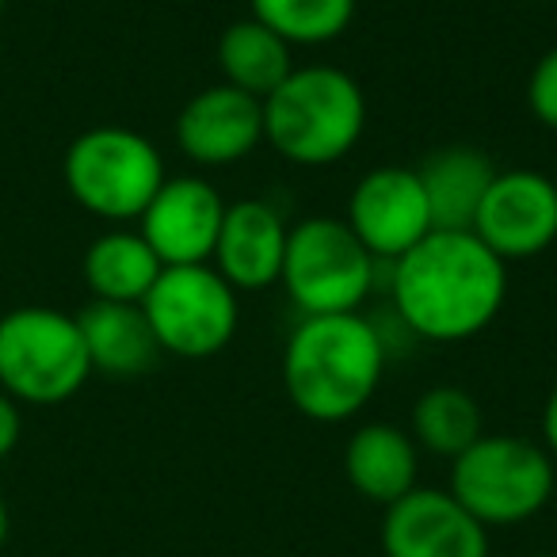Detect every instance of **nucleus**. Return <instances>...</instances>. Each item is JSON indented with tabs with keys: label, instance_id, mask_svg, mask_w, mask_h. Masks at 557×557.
I'll return each mask as SVG.
<instances>
[{
	"label": "nucleus",
	"instance_id": "f257e3e1",
	"mask_svg": "<svg viewBox=\"0 0 557 557\" xmlns=\"http://www.w3.org/2000/svg\"><path fill=\"white\" fill-rule=\"evenodd\" d=\"M394 306L417 336L458 344L493 325L508 295V271L473 233L432 230L394 260Z\"/></svg>",
	"mask_w": 557,
	"mask_h": 557
},
{
	"label": "nucleus",
	"instance_id": "f03ea898",
	"mask_svg": "<svg viewBox=\"0 0 557 557\" xmlns=\"http://www.w3.org/2000/svg\"><path fill=\"white\" fill-rule=\"evenodd\" d=\"M386 367V348L359 313L302 318L283 351V386L295 409L318 424H336L374 397Z\"/></svg>",
	"mask_w": 557,
	"mask_h": 557
},
{
	"label": "nucleus",
	"instance_id": "7ed1b4c3",
	"mask_svg": "<svg viewBox=\"0 0 557 557\" xmlns=\"http://www.w3.org/2000/svg\"><path fill=\"white\" fill-rule=\"evenodd\" d=\"M367 123V100L356 77L333 65L295 70L263 100V138L295 164H333L356 149Z\"/></svg>",
	"mask_w": 557,
	"mask_h": 557
},
{
	"label": "nucleus",
	"instance_id": "20e7f679",
	"mask_svg": "<svg viewBox=\"0 0 557 557\" xmlns=\"http://www.w3.org/2000/svg\"><path fill=\"white\" fill-rule=\"evenodd\" d=\"M92 374L77 318L20 306L0 318V389L16 405H62Z\"/></svg>",
	"mask_w": 557,
	"mask_h": 557
},
{
	"label": "nucleus",
	"instance_id": "39448f33",
	"mask_svg": "<svg viewBox=\"0 0 557 557\" xmlns=\"http://www.w3.org/2000/svg\"><path fill=\"white\" fill-rule=\"evenodd\" d=\"M554 458L519 435H481L450 466L447 493L481 527H516L554 496Z\"/></svg>",
	"mask_w": 557,
	"mask_h": 557
},
{
	"label": "nucleus",
	"instance_id": "423d86ee",
	"mask_svg": "<svg viewBox=\"0 0 557 557\" xmlns=\"http://www.w3.org/2000/svg\"><path fill=\"white\" fill-rule=\"evenodd\" d=\"M65 187L103 222H134L157 187L164 184V161L157 146L126 126H92L65 149Z\"/></svg>",
	"mask_w": 557,
	"mask_h": 557
},
{
	"label": "nucleus",
	"instance_id": "0eeeda50",
	"mask_svg": "<svg viewBox=\"0 0 557 557\" xmlns=\"http://www.w3.org/2000/svg\"><path fill=\"white\" fill-rule=\"evenodd\" d=\"M374 260L348 222L336 218H306L302 225L287 233V256L283 275L287 295L306 318L325 313H359L374 287Z\"/></svg>",
	"mask_w": 557,
	"mask_h": 557
},
{
	"label": "nucleus",
	"instance_id": "6e6552de",
	"mask_svg": "<svg viewBox=\"0 0 557 557\" xmlns=\"http://www.w3.org/2000/svg\"><path fill=\"white\" fill-rule=\"evenodd\" d=\"M141 310L161 351L180 359H210L237 333V290L207 263L164 268Z\"/></svg>",
	"mask_w": 557,
	"mask_h": 557
},
{
	"label": "nucleus",
	"instance_id": "1a4fd4ad",
	"mask_svg": "<svg viewBox=\"0 0 557 557\" xmlns=\"http://www.w3.org/2000/svg\"><path fill=\"white\" fill-rule=\"evenodd\" d=\"M470 233L500 260L546 252L557 240V184L534 169L496 172Z\"/></svg>",
	"mask_w": 557,
	"mask_h": 557
},
{
	"label": "nucleus",
	"instance_id": "9d476101",
	"mask_svg": "<svg viewBox=\"0 0 557 557\" xmlns=\"http://www.w3.org/2000/svg\"><path fill=\"white\" fill-rule=\"evenodd\" d=\"M348 230L374 260L394 263L409 248H417L435 230L417 169L386 164V169L367 172L351 191Z\"/></svg>",
	"mask_w": 557,
	"mask_h": 557
},
{
	"label": "nucleus",
	"instance_id": "9b49d317",
	"mask_svg": "<svg viewBox=\"0 0 557 557\" xmlns=\"http://www.w3.org/2000/svg\"><path fill=\"white\" fill-rule=\"evenodd\" d=\"M386 557H488V527H481L443 488H412L382 519Z\"/></svg>",
	"mask_w": 557,
	"mask_h": 557
},
{
	"label": "nucleus",
	"instance_id": "f8f14e48",
	"mask_svg": "<svg viewBox=\"0 0 557 557\" xmlns=\"http://www.w3.org/2000/svg\"><path fill=\"white\" fill-rule=\"evenodd\" d=\"M222 218L225 202L207 180L176 176L157 187L138 218V233L149 240L164 268H184V263H207L214 256Z\"/></svg>",
	"mask_w": 557,
	"mask_h": 557
},
{
	"label": "nucleus",
	"instance_id": "ddd939ff",
	"mask_svg": "<svg viewBox=\"0 0 557 557\" xmlns=\"http://www.w3.org/2000/svg\"><path fill=\"white\" fill-rule=\"evenodd\" d=\"M176 141L195 164H233L263 141V100L233 85H210L184 103Z\"/></svg>",
	"mask_w": 557,
	"mask_h": 557
},
{
	"label": "nucleus",
	"instance_id": "4468645a",
	"mask_svg": "<svg viewBox=\"0 0 557 557\" xmlns=\"http://www.w3.org/2000/svg\"><path fill=\"white\" fill-rule=\"evenodd\" d=\"M287 225L260 199H240L225 207L222 230H218L214 263L218 275L233 290H263L283 275L287 256Z\"/></svg>",
	"mask_w": 557,
	"mask_h": 557
},
{
	"label": "nucleus",
	"instance_id": "2eb2a0df",
	"mask_svg": "<svg viewBox=\"0 0 557 557\" xmlns=\"http://www.w3.org/2000/svg\"><path fill=\"white\" fill-rule=\"evenodd\" d=\"M420 187L428 195L432 225L447 233H470L473 218L481 210L488 184L496 180V169L481 149L473 146H447L435 149L417 169Z\"/></svg>",
	"mask_w": 557,
	"mask_h": 557
},
{
	"label": "nucleus",
	"instance_id": "dca6fc26",
	"mask_svg": "<svg viewBox=\"0 0 557 557\" xmlns=\"http://www.w3.org/2000/svg\"><path fill=\"white\" fill-rule=\"evenodd\" d=\"M77 325L85 336L92 371L134 379V374H146L161 356V344L149 329L146 310L134 302H100L96 298L77 313Z\"/></svg>",
	"mask_w": 557,
	"mask_h": 557
},
{
	"label": "nucleus",
	"instance_id": "f3484780",
	"mask_svg": "<svg viewBox=\"0 0 557 557\" xmlns=\"http://www.w3.org/2000/svg\"><path fill=\"white\" fill-rule=\"evenodd\" d=\"M344 473L359 496L389 508L417 488V443L397 424H363L348 440Z\"/></svg>",
	"mask_w": 557,
	"mask_h": 557
},
{
	"label": "nucleus",
	"instance_id": "a211bd4d",
	"mask_svg": "<svg viewBox=\"0 0 557 557\" xmlns=\"http://www.w3.org/2000/svg\"><path fill=\"white\" fill-rule=\"evenodd\" d=\"M161 271L164 263L157 260L149 240L131 230L103 233L85 252V283L92 290V298H100V302L141 306V298L149 295V287L157 283Z\"/></svg>",
	"mask_w": 557,
	"mask_h": 557
},
{
	"label": "nucleus",
	"instance_id": "6ab92c4d",
	"mask_svg": "<svg viewBox=\"0 0 557 557\" xmlns=\"http://www.w3.org/2000/svg\"><path fill=\"white\" fill-rule=\"evenodd\" d=\"M218 65L225 73V85L240 88V92L256 96V100H268L295 73L290 42L278 39L256 16L225 27V35L218 39Z\"/></svg>",
	"mask_w": 557,
	"mask_h": 557
},
{
	"label": "nucleus",
	"instance_id": "aec40b11",
	"mask_svg": "<svg viewBox=\"0 0 557 557\" xmlns=\"http://www.w3.org/2000/svg\"><path fill=\"white\" fill-rule=\"evenodd\" d=\"M412 435L424 450L455 462L481 440L478 401L458 386H432L412 409Z\"/></svg>",
	"mask_w": 557,
	"mask_h": 557
},
{
	"label": "nucleus",
	"instance_id": "412c9836",
	"mask_svg": "<svg viewBox=\"0 0 557 557\" xmlns=\"http://www.w3.org/2000/svg\"><path fill=\"white\" fill-rule=\"evenodd\" d=\"M252 16L290 47H321L351 27L356 0H252Z\"/></svg>",
	"mask_w": 557,
	"mask_h": 557
},
{
	"label": "nucleus",
	"instance_id": "4be33fe9",
	"mask_svg": "<svg viewBox=\"0 0 557 557\" xmlns=\"http://www.w3.org/2000/svg\"><path fill=\"white\" fill-rule=\"evenodd\" d=\"M527 103H531L534 119L549 131H557V47L539 58L527 81Z\"/></svg>",
	"mask_w": 557,
	"mask_h": 557
},
{
	"label": "nucleus",
	"instance_id": "5701e85b",
	"mask_svg": "<svg viewBox=\"0 0 557 557\" xmlns=\"http://www.w3.org/2000/svg\"><path fill=\"white\" fill-rule=\"evenodd\" d=\"M20 428H24V420H20V405L12 401L4 389H0V462H4V458L16 450Z\"/></svg>",
	"mask_w": 557,
	"mask_h": 557
},
{
	"label": "nucleus",
	"instance_id": "b1692460",
	"mask_svg": "<svg viewBox=\"0 0 557 557\" xmlns=\"http://www.w3.org/2000/svg\"><path fill=\"white\" fill-rule=\"evenodd\" d=\"M542 440H546L549 458H557V386L546 397V409H542Z\"/></svg>",
	"mask_w": 557,
	"mask_h": 557
},
{
	"label": "nucleus",
	"instance_id": "393cba45",
	"mask_svg": "<svg viewBox=\"0 0 557 557\" xmlns=\"http://www.w3.org/2000/svg\"><path fill=\"white\" fill-rule=\"evenodd\" d=\"M9 531H12V516H9V504H4V493H0V549L9 542Z\"/></svg>",
	"mask_w": 557,
	"mask_h": 557
},
{
	"label": "nucleus",
	"instance_id": "a878e982",
	"mask_svg": "<svg viewBox=\"0 0 557 557\" xmlns=\"http://www.w3.org/2000/svg\"><path fill=\"white\" fill-rule=\"evenodd\" d=\"M4 4H9V0H0V16H4Z\"/></svg>",
	"mask_w": 557,
	"mask_h": 557
},
{
	"label": "nucleus",
	"instance_id": "bb28decb",
	"mask_svg": "<svg viewBox=\"0 0 557 557\" xmlns=\"http://www.w3.org/2000/svg\"><path fill=\"white\" fill-rule=\"evenodd\" d=\"M534 557H557V554H534Z\"/></svg>",
	"mask_w": 557,
	"mask_h": 557
}]
</instances>
